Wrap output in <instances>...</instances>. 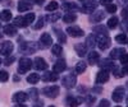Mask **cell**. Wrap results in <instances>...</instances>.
<instances>
[{
  "label": "cell",
  "mask_w": 128,
  "mask_h": 107,
  "mask_svg": "<svg viewBox=\"0 0 128 107\" xmlns=\"http://www.w3.org/2000/svg\"><path fill=\"white\" fill-rule=\"evenodd\" d=\"M122 17L126 18V19H128V5L123 8V10H122Z\"/></svg>",
  "instance_id": "7bdbcfd3"
},
{
  "label": "cell",
  "mask_w": 128,
  "mask_h": 107,
  "mask_svg": "<svg viewBox=\"0 0 128 107\" xmlns=\"http://www.w3.org/2000/svg\"><path fill=\"white\" fill-rule=\"evenodd\" d=\"M0 37H2V35H0Z\"/></svg>",
  "instance_id": "91938a15"
},
{
  "label": "cell",
  "mask_w": 128,
  "mask_h": 107,
  "mask_svg": "<svg viewBox=\"0 0 128 107\" xmlns=\"http://www.w3.org/2000/svg\"><path fill=\"white\" fill-rule=\"evenodd\" d=\"M13 49H14V46H13L12 42H10V41H4V42L0 44V55L8 56V55L12 54Z\"/></svg>",
  "instance_id": "3957f363"
},
{
  "label": "cell",
  "mask_w": 128,
  "mask_h": 107,
  "mask_svg": "<svg viewBox=\"0 0 128 107\" xmlns=\"http://www.w3.org/2000/svg\"><path fill=\"white\" fill-rule=\"evenodd\" d=\"M13 61H14V57H13V56H10V57H6V59H5L4 64L8 66V65H10V64H13Z\"/></svg>",
  "instance_id": "ee69618b"
},
{
  "label": "cell",
  "mask_w": 128,
  "mask_h": 107,
  "mask_svg": "<svg viewBox=\"0 0 128 107\" xmlns=\"http://www.w3.org/2000/svg\"><path fill=\"white\" fill-rule=\"evenodd\" d=\"M116 26H118V18H116V17H112L108 20V27L109 28H115Z\"/></svg>",
  "instance_id": "d6a6232c"
},
{
  "label": "cell",
  "mask_w": 128,
  "mask_h": 107,
  "mask_svg": "<svg viewBox=\"0 0 128 107\" xmlns=\"http://www.w3.org/2000/svg\"><path fill=\"white\" fill-rule=\"evenodd\" d=\"M113 0H100V3L104 4V5H108V4H112Z\"/></svg>",
  "instance_id": "c3c4849f"
},
{
  "label": "cell",
  "mask_w": 128,
  "mask_h": 107,
  "mask_svg": "<svg viewBox=\"0 0 128 107\" xmlns=\"http://www.w3.org/2000/svg\"><path fill=\"white\" fill-rule=\"evenodd\" d=\"M35 14L34 13H30V14H27V15H24V20H26V24L27 26H30L32 22H34V20H35Z\"/></svg>",
  "instance_id": "e575fe53"
},
{
  "label": "cell",
  "mask_w": 128,
  "mask_h": 107,
  "mask_svg": "<svg viewBox=\"0 0 128 107\" xmlns=\"http://www.w3.org/2000/svg\"><path fill=\"white\" fill-rule=\"evenodd\" d=\"M123 54H126L123 49L116 47V49H113V50H112V52H110V57H112L113 60H114V59H120V56L123 55Z\"/></svg>",
  "instance_id": "ffe728a7"
},
{
  "label": "cell",
  "mask_w": 128,
  "mask_h": 107,
  "mask_svg": "<svg viewBox=\"0 0 128 107\" xmlns=\"http://www.w3.org/2000/svg\"><path fill=\"white\" fill-rule=\"evenodd\" d=\"M58 79H59L58 73H55V71H46L42 75V80L44 82H56Z\"/></svg>",
  "instance_id": "8fae6325"
},
{
  "label": "cell",
  "mask_w": 128,
  "mask_h": 107,
  "mask_svg": "<svg viewBox=\"0 0 128 107\" xmlns=\"http://www.w3.org/2000/svg\"><path fill=\"white\" fill-rule=\"evenodd\" d=\"M106 12L108 13H115L116 12V5L115 4H108L106 5Z\"/></svg>",
  "instance_id": "ab89813d"
},
{
  "label": "cell",
  "mask_w": 128,
  "mask_h": 107,
  "mask_svg": "<svg viewBox=\"0 0 128 107\" xmlns=\"http://www.w3.org/2000/svg\"><path fill=\"white\" fill-rule=\"evenodd\" d=\"M81 1H83V0H81Z\"/></svg>",
  "instance_id": "680465c9"
},
{
  "label": "cell",
  "mask_w": 128,
  "mask_h": 107,
  "mask_svg": "<svg viewBox=\"0 0 128 107\" xmlns=\"http://www.w3.org/2000/svg\"><path fill=\"white\" fill-rule=\"evenodd\" d=\"M74 50H76L78 56H84V55H86V52H87L86 45H82V44H77L76 46H74Z\"/></svg>",
  "instance_id": "44dd1931"
},
{
  "label": "cell",
  "mask_w": 128,
  "mask_h": 107,
  "mask_svg": "<svg viewBox=\"0 0 128 107\" xmlns=\"http://www.w3.org/2000/svg\"><path fill=\"white\" fill-rule=\"evenodd\" d=\"M49 107H55V106H49Z\"/></svg>",
  "instance_id": "11a10c76"
},
{
  "label": "cell",
  "mask_w": 128,
  "mask_h": 107,
  "mask_svg": "<svg viewBox=\"0 0 128 107\" xmlns=\"http://www.w3.org/2000/svg\"><path fill=\"white\" fill-rule=\"evenodd\" d=\"M34 1H35L36 4H38V5H41V4H44V1H45V0H34Z\"/></svg>",
  "instance_id": "f907efd6"
},
{
  "label": "cell",
  "mask_w": 128,
  "mask_h": 107,
  "mask_svg": "<svg viewBox=\"0 0 128 107\" xmlns=\"http://www.w3.org/2000/svg\"><path fill=\"white\" fill-rule=\"evenodd\" d=\"M104 19V12H96L95 14L91 15L90 20L92 23H98V22H101V20Z\"/></svg>",
  "instance_id": "603a6c76"
},
{
  "label": "cell",
  "mask_w": 128,
  "mask_h": 107,
  "mask_svg": "<svg viewBox=\"0 0 128 107\" xmlns=\"http://www.w3.org/2000/svg\"><path fill=\"white\" fill-rule=\"evenodd\" d=\"M62 84L66 88H68V89L73 88L74 85H76V77L72 75V74H68V75H66V77L62 79Z\"/></svg>",
  "instance_id": "8992f818"
},
{
  "label": "cell",
  "mask_w": 128,
  "mask_h": 107,
  "mask_svg": "<svg viewBox=\"0 0 128 107\" xmlns=\"http://www.w3.org/2000/svg\"><path fill=\"white\" fill-rule=\"evenodd\" d=\"M62 8L64 9V10H68V12H74V10H77L78 9V6H77V4L76 3H64L63 5H62Z\"/></svg>",
  "instance_id": "d4e9b609"
},
{
  "label": "cell",
  "mask_w": 128,
  "mask_h": 107,
  "mask_svg": "<svg viewBox=\"0 0 128 107\" xmlns=\"http://www.w3.org/2000/svg\"><path fill=\"white\" fill-rule=\"evenodd\" d=\"M38 80H40V75H38V74H36V73L30 74L28 78H27V82L30 84H36V83H38Z\"/></svg>",
  "instance_id": "484cf974"
},
{
  "label": "cell",
  "mask_w": 128,
  "mask_h": 107,
  "mask_svg": "<svg viewBox=\"0 0 128 107\" xmlns=\"http://www.w3.org/2000/svg\"><path fill=\"white\" fill-rule=\"evenodd\" d=\"M122 70H123V73H124V74H128V64H127V65H126Z\"/></svg>",
  "instance_id": "816d5d0a"
},
{
  "label": "cell",
  "mask_w": 128,
  "mask_h": 107,
  "mask_svg": "<svg viewBox=\"0 0 128 107\" xmlns=\"http://www.w3.org/2000/svg\"><path fill=\"white\" fill-rule=\"evenodd\" d=\"M32 66V61L28 57H22L19 60V65H18V73L19 74H24L27 73Z\"/></svg>",
  "instance_id": "7a4b0ae2"
},
{
  "label": "cell",
  "mask_w": 128,
  "mask_h": 107,
  "mask_svg": "<svg viewBox=\"0 0 128 107\" xmlns=\"http://www.w3.org/2000/svg\"><path fill=\"white\" fill-rule=\"evenodd\" d=\"M96 6H98V3L96 1H87V3H84L83 5H82V8H81V12L82 13H92L94 10L96 9Z\"/></svg>",
  "instance_id": "52a82bcc"
},
{
  "label": "cell",
  "mask_w": 128,
  "mask_h": 107,
  "mask_svg": "<svg viewBox=\"0 0 128 107\" xmlns=\"http://www.w3.org/2000/svg\"><path fill=\"white\" fill-rule=\"evenodd\" d=\"M31 8H32V4L30 1H27V0H20L18 3V10L19 12H27Z\"/></svg>",
  "instance_id": "2e32d148"
},
{
  "label": "cell",
  "mask_w": 128,
  "mask_h": 107,
  "mask_svg": "<svg viewBox=\"0 0 128 107\" xmlns=\"http://www.w3.org/2000/svg\"><path fill=\"white\" fill-rule=\"evenodd\" d=\"M40 44L41 45H44L46 47L51 46L52 44V40H51V36L49 33H44V35H41V38H40Z\"/></svg>",
  "instance_id": "9a60e30c"
},
{
  "label": "cell",
  "mask_w": 128,
  "mask_h": 107,
  "mask_svg": "<svg viewBox=\"0 0 128 107\" xmlns=\"http://www.w3.org/2000/svg\"><path fill=\"white\" fill-rule=\"evenodd\" d=\"M112 97H113V101H115V102H122L123 97H124V88L123 87H116L115 91L112 94Z\"/></svg>",
  "instance_id": "ba28073f"
},
{
  "label": "cell",
  "mask_w": 128,
  "mask_h": 107,
  "mask_svg": "<svg viewBox=\"0 0 128 107\" xmlns=\"http://www.w3.org/2000/svg\"><path fill=\"white\" fill-rule=\"evenodd\" d=\"M0 19L5 20V22L10 20L12 19V12H10V10H3V12L0 13Z\"/></svg>",
  "instance_id": "83f0119b"
},
{
  "label": "cell",
  "mask_w": 128,
  "mask_h": 107,
  "mask_svg": "<svg viewBox=\"0 0 128 107\" xmlns=\"http://www.w3.org/2000/svg\"><path fill=\"white\" fill-rule=\"evenodd\" d=\"M100 60V55L96 51H91L88 54V62L91 64V65H95V64H98Z\"/></svg>",
  "instance_id": "ac0fdd59"
},
{
  "label": "cell",
  "mask_w": 128,
  "mask_h": 107,
  "mask_svg": "<svg viewBox=\"0 0 128 107\" xmlns=\"http://www.w3.org/2000/svg\"><path fill=\"white\" fill-rule=\"evenodd\" d=\"M127 101H128V97H127Z\"/></svg>",
  "instance_id": "6f0895ef"
},
{
  "label": "cell",
  "mask_w": 128,
  "mask_h": 107,
  "mask_svg": "<svg viewBox=\"0 0 128 107\" xmlns=\"http://www.w3.org/2000/svg\"><path fill=\"white\" fill-rule=\"evenodd\" d=\"M120 62L123 64V65H127L128 64V54H123V55L120 56Z\"/></svg>",
  "instance_id": "b9f144b4"
},
{
  "label": "cell",
  "mask_w": 128,
  "mask_h": 107,
  "mask_svg": "<svg viewBox=\"0 0 128 107\" xmlns=\"http://www.w3.org/2000/svg\"><path fill=\"white\" fill-rule=\"evenodd\" d=\"M86 62L84 61H80V62H77V65H76V73L77 74H82V73H84V70H86Z\"/></svg>",
  "instance_id": "f1b7e54d"
},
{
  "label": "cell",
  "mask_w": 128,
  "mask_h": 107,
  "mask_svg": "<svg viewBox=\"0 0 128 107\" xmlns=\"http://www.w3.org/2000/svg\"><path fill=\"white\" fill-rule=\"evenodd\" d=\"M96 44H98L100 50H106L110 46V38L108 37V35H100L98 38H96Z\"/></svg>",
  "instance_id": "277c9868"
},
{
  "label": "cell",
  "mask_w": 128,
  "mask_h": 107,
  "mask_svg": "<svg viewBox=\"0 0 128 107\" xmlns=\"http://www.w3.org/2000/svg\"><path fill=\"white\" fill-rule=\"evenodd\" d=\"M14 26H16V27H27L26 20H24V17H17V18L14 19Z\"/></svg>",
  "instance_id": "f546056e"
},
{
  "label": "cell",
  "mask_w": 128,
  "mask_h": 107,
  "mask_svg": "<svg viewBox=\"0 0 128 107\" xmlns=\"http://www.w3.org/2000/svg\"><path fill=\"white\" fill-rule=\"evenodd\" d=\"M67 33L72 37H82L83 36V31L77 27V26H73V27H68L67 28Z\"/></svg>",
  "instance_id": "30bf717a"
},
{
  "label": "cell",
  "mask_w": 128,
  "mask_h": 107,
  "mask_svg": "<svg viewBox=\"0 0 128 107\" xmlns=\"http://www.w3.org/2000/svg\"><path fill=\"white\" fill-rule=\"evenodd\" d=\"M44 17H40L38 18V20H37V23L35 24V29H40V28H42L44 27Z\"/></svg>",
  "instance_id": "60d3db41"
},
{
  "label": "cell",
  "mask_w": 128,
  "mask_h": 107,
  "mask_svg": "<svg viewBox=\"0 0 128 107\" xmlns=\"http://www.w3.org/2000/svg\"><path fill=\"white\" fill-rule=\"evenodd\" d=\"M14 107H26V106H24L23 103H18V105H16Z\"/></svg>",
  "instance_id": "db71d44e"
},
{
  "label": "cell",
  "mask_w": 128,
  "mask_h": 107,
  "mask_svg": "<svg viewBox=\"0 0 128 107\" xmlns=\"http://www.w3.org/2000/svg\"><path fill=\"white\" fill-rule=\"evenodd\" d=\"M108 80H109V71L108 70H101L98 73V75H96V83L98 84L106 83Z\"/></svg>",
  "instance_id": "9c48e42d"
},
{
  "label": "cell",
  "mask_w": 128,
  "mask_h": 107,
  "mask_svg": "<svg viewBox=\"0 0 128 107\" xmlns=\"http://www.w3.org/2000/svg\"><path fill=\"white\" fill-rule=\"evenodd\" d=\"M56 9H58V3L56 1H50L46 6L48 12H54V10H56Z\"/></svg>",
  "instance_id": "836d02e7"
},
{
  "label": "cell",
  "mask_w": 128,
  "mask_h": 107,
  "mask_svg": "<svg viewBox=\"0 0 128 107\" xmlns=\"http://www.w3.org/2000/svg\"><path fill=\"white\" fill-rule=\"evenodd\" d=\"M115 41L118 42V44H120V45H126V44H128V37L124 33H120V35L115 36Z\"/></svg>",
  "instance_id": "4316f807"
},
{
  "label": "cell",
  "mask_w": 128,
  "mask_h": 107,
  "mask_svg": "<svg viewBox=\"0 0 128 107\" xmlns=\"http://www.w3.org/2000/svg\"><path fill=\"white\" fill-rule=\"evenodd\" d=\"M112 71H113V74H114V77H116V78H120V77L124 75L123 70H122L119 66H116V65H114V66L112 68Z\"/></svg>",
  "instance_id": "1f68e13d"
},
{
  "label": "cell",
  "mask_w": 128,
  "mask_h": 107,
  "mask_svg": "<svg viewBox=\"0 0 128 107\" xmlns=\"http://www.w3.org/2000/svg\"><path fill=\"white\" fill-rule=\"evenodd\" d=\"M100 66L102 68V70H112V68L114 66V62L112 61V60H109V59H104L101 62H100Z\"/></svg>",
  "instance_id": "7402d4cb"
},
{
  "label": "cell",
  "mask_w": 128,
  "mask_h": 107,
  "mask_svg": "<svg viewBox=\"0 0 128 107\" xmlns=\"http://www.w3.org/2000/svg\"><path fill=\"white\" fill-rule=\"evenodd\" d=\"M76 19H77L76 14H72V13H68V14H66V15L63 17V20H64L66 23H73Z\"/></svg>",
  "instance_id": "4dcf8cb0"
},
{
  "label": "cell",
  "mask_w": 128,
  "mask_h": 107,
  "mask_svg": "<svg viewBox=\"0 0 128 107\" xmlns=\"http://www.w3.org/2000/svg\"><path fill=\"white\" fill-rule=\"evenodd\" d=\"M0 64H2V60H0Z\"/></svg>",
  "instance_id": "9f6ffc18"
},
{
  "label": "cell",
  "mask_w": 128,
  "mask_h": 107,
  "mask_svg": "<svg viewBox=\"0 0 128 107\" xmlns=\"http://www.w3.org/2000/svg\"><path fill=\"white\" fill-rule=\"evenodd\" d=\"M60 17H62V15H60L59 13H55V14H50V15H48L46 19L49 20V22H56V20H58Z\"/></svg>",
  "instance_id": "d590c367"
},
{
  "label": "cell",
  "mask_w": 128,
  "mask_h": 107,
  "mask_svg": "<svg viewBox=\"0 0 128 107\" xmlns=\"http://www.w3.org/2000/svg\"><path fill=\"white\" fill-rule=\"evenodd\" d=\"M42 106H44V103H42V102H38V103H36L34 107H42Z\"/></svg>",
  "instance_id": "f5cc1de1"
},
{
  "label": "cell",
  "mask_w": 128,
  "mask_h": 107,
  "mask_svg": "<svg viewBox=\"0 0 128 107\" xmlns=\"http://www.w3.org/2000/svg\"><path fill=\"white\" fill-rule=\"evenodd\" d=\"M4 33L6 36H14V35H17V27L14 24H6L4 27Z\"/></svg>",
  "instance_id": "d6986e66"
},
{
  "label": "cell",
  "mask_w": 128,
  "mask_h": 107,
  "mask_svg": "<svg viewBox=\"0 0 128 107\" xmlns=\"http://www.w3.org/2000/svg\"><path fill=\"white\" fill-rule=\"evenodd\" d=\"M30 96H31V97H34V98H37V89H31Z\"/></svg>",
  "instance_id": "bcb514c9"
},
{
  "label": "cell",
  "mask_w": 128,
  "mask_h": 107,
  "mask_svg": "<svg viewBox=\"0 0 128 107\" xmlns=\"http://www.w3.org/2000/svg\"><path fill=\"white\" fill-rule=\"evenodd\" d=\"M42 93H44L46 97H49V98H55V97H58V94H59V87L58 85L45 87L44 89H42Z\"/></svg>",
  "instance_id": "5b68a950"
},
{
  "label": "cell",
  "mask_w": 128,
  "mask_h": 107,
  "mask_svg": "<svg viewBox=\"0 0 128 107\" xmlns=\"http://www.w3.org/2000/svg\"><path fill=\"white\" fill-rule=\"evenodd\" d=\"M27 98H28L27 93H24V92H17V93L13 94V98L12 100L14 102H17V103H23V102L27 101Z\"/></svg>",
  "instance_id": "7c38bea8"
},
{
  "label": "cell",
  "mask_w": 128,
  "mask_h": 107,
  "mask_svg": "<svg viewBox=\"0 0 128 107\" xmlns=\"http://www.w3.org/2000/svg\"><path fill=\"white\" fill-rule=\"evenodd\" d=\"M55 33H56V36H58V38H59V41H60V42H63V44H64V42L67 41L66 35H64L63 32H60L59 29H56V28H55Z\"/></svg>",
  "instance_id": "8d00e7d4"
},
{
  "label": "cell",
  "mask_w": 128,
  "mask_h": 107,
  "mask_svg": "<svg viewBox=\"0 0 128 107\" xmlns=\"http://www.w3.org/2000/svg\"><path fill=\"white\" fill-rule=\"evenodd\" d=\"M100 107H109V102L106 101V100H102L100 102Z\"/></svg>",
  "instance_id": "7dc6e473"
},
{
  "label": "cell",
  "mask_w": 128,
  "mask_h": 107,
  "mask_svg": "<svg viewBox=\"0 0 128 107\" xmlns=\"http://www.w3.org/2000/svg\"><path fill=\"white\" fill-rule=\"evenodd\" d=\"M66 68H67L66 61H64V60H58L55 62V65H54V71L55 73H62V71L66 70Z\"/></svg>",
  "instance_id": "e0dca14e"
},
{
  "label": "cell",
  "mask_w": 128,
  "mask_h": 107,
  "mask_svg": "<svg viewBox=\"0 0 128 107\" xmlns=\"http://www.w3.org/2000/svg\"><path fill=\"white\" fill-rule=\"evenodd\" d=\"M9 79V74L5 70H0V82H6Z\"/></svg>",
  "instance_id": "74e56055"
},
{
  "label": "cell",
  "mask_w": 128,
  "mask_h": 107,
  "mask_svg": "<svg viewBox=\"0 0 128 107\" xmlns=\"http://www.w3.org/2000/svg\"><path fill=\"white\" fill-rule=\"evenodd\" d=\"M116 107H119V106H116Z\"/></svg>",
  "instance_id": "94428289"
},
{
  "label": "cell",
  "mask_w": 128,
  "mask_h": 107,
  "mask_svg": "<svg viewBox=\"0 0 128 107\" xmlns=\"http://www.w3.org/2000/svg\"><path fill=\"white\" fill-rule=\"evenodd\" d=\"M95 102V98L94 97H91V96H88V97H87V103L88 105H91V103H94Z\"/></svg>",
  "instance_id": "681fc988"
},
{
  "label": "cell",
  "mask_w": 128,
  "mask_h": 107,
  "mask_svg": "<svg viewBox=\"0 0 128 107\" xmlns=\"http://www.w3.org/2000/svg\"><path fill=\"white\" fill-rule=\"evenodd\" d=\"M38 50V44L37 42H22L19 46V52L24 54V55H31Z\"/></svg>",
  "instance_id": "6da1fadb"
},
{
  "label": "cell",
  "mask_w": 128,
  "mask_h": 107,
  "mask_svg": "<svg viewBox=\"0 0 128 107\" xmlns=\"http://www.w3.org/2000/svg\"><path fill=\"white\" fill-rule=\"evenodd\" d=\"M95 45H96V36L95 35H90L87 37V40H86V47L92 49V47H95Z\"/></svg>",
  "instance_id": "cb8c5ba5"
},
{
  "label": "cell",
  "mask_w": 128,
  "mask_h": 107,
  "mask_svg": "<svg viewBox=\"0 0 128 107\" xmlns=\"http://www.w3.org/2000/svg\"><path fill=\"white\" fill-rule=\"evenodd\" d=\"M122 29H124L126 32H128V19H126L124 22L122 23Z\"/></svg>",
  "instance_id": "f6af8a7d"
},
{
  "label": "cell",
  "mask_w": 128,
  "mask_h": 107,
  "mask_svg": "<svg viewBox=\"0 0 128 107\" xmlns=\"http://www.w3.org/2000/svg\"><path fill=\"white\" fill-rule=\"evenodd\" d=\"M82 98L81 97H70V96H69V97L67 98V105L69 106V107H77L80 103H82Z\"/></svg>",
  "instance_id": "5bb4252c"
},
{
  "label": "cell",
  "mask_w": 128,
  "mask_h": 107,
  "mask_svg": "<svg viewBox=\"0 0 128 107\" xmlns=\"http://www.w3.org/2000/svg\"><path fill=\"white\" fill-rule=\"evenodd\" d=\"M35 68L37 70H46L48 64H46V61L42 57H36L35 59Z\"/></svg>",
  "instance_id": "4fadbf2b"
},
{
  "label": "cell",
  "mask_w": 128,
  "mask_h": 107,
  "mask_svg": "<svg viewBox=\"0 0 128 107\" xmlns=\"http://www.w3.org/2000/svg\"><path fill=\"white\" fill-rule=\"evenodd\" d=\"M51 52L54 54V55H60L62 54V46L60 45H54L51 47Z\"/></svg>",
  "instance_id": "f35d334b"
}]
</instances>
